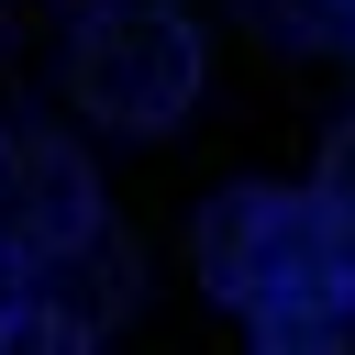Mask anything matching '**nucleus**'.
I'll list each match as a JSON object with an SVG mask.
<instances>
[{"mask_svg":"<svg viewBox=\"0 0 355 355\" xmlns=\"http://www.w3.org/2000/svg\"><path fill=\"white\" fill-rule=\"evenodd\" d=\"M67 89L111 133H166L200 100V33H189V11H166V0H100V11H78Z\"/></svg>","mask_w":355,"mask_h":355,"instance_id":"obj_1","label":"nucleus"},{"mask_svg":"<svg viewBox=\"0 0 355 355\" xmlns=\"http://www.w3.org/2000/svg\"><path fill=\"white\" fill-rule=\"evenodd\" d=\"M322 255H355V222H344L322 189H266V178L222 189V200L200 211V233H189L200 288H211V300H233V311H244L255 288H277V277L322 266Z\"/></svg>","mask_w":355,"mask_h":355,"instance_id":"obj_2","label":"nucleus"},{"mask_svg":"<svg viewBox=\"0 0 355 355\" xmlns=\"http://www.w3.org/2000/svg\"><path fill=\"white\" fill-rule=\"evenodd\" d=\"M111 211H100V178H89V155L67 144V133H22V144H0V244L22 255V266H44V255H67L78 233H100Z\"/></svg>","mask_w":355,"mask_h":355,"instance_id":"obj_3","label":"nucleus"},{"mask_svg":"<svg viewBox=\"0 0 355 355\" xmlns=\"http://www.w3.org/2000/svg\"><path fill=\"white\" fill-rule=\"evenodd\" d=\"M133 277H144V255H133L111 222L78 233L67 255L33 266V344H89V333H111V322L133 311Z\"/></svg>","mask_w":355,"mask_h":355,"instance_id":"obj_4","label":"nucleus"},{"mask_svg":"<svg viewBox=\"0 0 355 355\" xmlns=\"http://www.w3.org/2000/svg\"><path fill=\"white\" fill-rule=\"evenodd\" d=\"M244 333L266 355H355V255H322L244 300Z\"/></svg>","mask_w":355,"mask_h":355,"instance_id":"obj_5","label":"nucleus"},{"mask_svg":"<svg viewBox=\"0 0 355 355\" xmlns=\"http://www.w3.org/2000/svg\"><path fill=\"white\" fill-rule=\"evenodd\" d=\"M0 344H33V266L0 244Z\"/></svg>","mask_w":355,"mask_h":355,"instance_id":"obj_6","label":"nucleus"},{"mask_svg":"<svg viewBox=\"0 0 355 355\" xmlns=\"http://www.w3.org/2000/svg\"><path fill=\"white\" fill-rule=\"evenodd\" d=\"M344 222H355V122H333V144H322V178H311Z\"/></svg>","mask_w":355,"mask_h":355,"instance_id":"obj_7","label":"nucleus"},{"mask_svg":"<svg viewBox=\"0 0 355 355\" xmlns=\"http://www.w3.org/2000/svg\"><path fill=\"white\" fill-rule=\"evenodd\" d=\"M311 11H322V33H344V44H355V0H311Z\"/></svg>","mask_w":355,"mask_h":355,"instance_id":"obj_8","label":"nucleus"}]
</instances>
